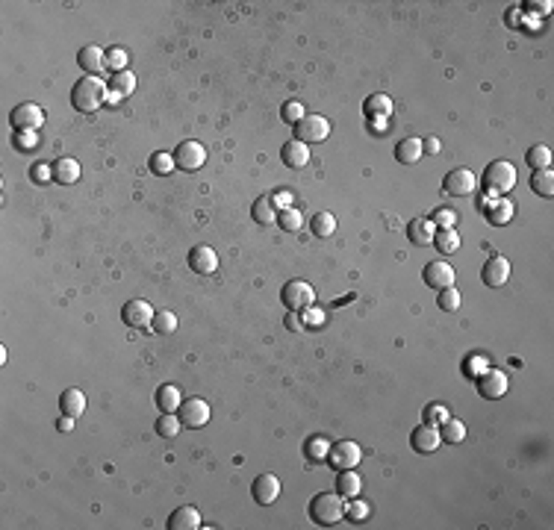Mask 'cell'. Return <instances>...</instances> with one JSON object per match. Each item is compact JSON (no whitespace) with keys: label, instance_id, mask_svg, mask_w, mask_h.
I'll list each match as a JSON object with an SVG mask.
<instances>
[{"label":"cell","instance_id":"6da1fadb","mask_svg":"<svg viewBox=\"0 0 554 530\" xmlns=\"http://www.w3.org/2000/svg\"><path fill=\"white\" fill-rule=\"evenodd\" d=\"M106 92L109 85L101 80V77H80L74 83V89H71V106H74L77 112H97L104 104H106Z\"/></svg>","mask_w":554,"mask_h":530},{"label":"cell","instance_id":"7a4b0ae2","mask_svg":"<svg viewBox=\"0 0 554 530\" xmlns=\"http://www.w3.org/2000/svg\"><path fill=\"white\" fill-rule=\"evenodd\" d=\"M310 519L319 527H333L345 519V498L339 492H319L310 501Z\"/></svg>","mask_w":554,"mask_h":530},{"label":"cell","instance_id":"3957f363","mask_svg":"<svg viewBox=\"0 0 554 530\" xmlns=\"http://www.w3.org/2000/svg\"><path fill=\"white\" fill-rule=\"evenodd\" d=\"M480 186L487 189V195H495V197L513 192V186H516V168L510 165V162H504V160L490 162L487 171H484V177H480Z\"/></svg>","mask_w":554,"mask_h":530},{"label":"cell","instance_id":"277c9868","mask_svg":"<svg viewBox=\"0 0 554 530\" xmlns=\"http://www.w3.org/2000/svg\"><path fill=\"white\" fill-rule=\"evenodd\" d=\"M280 300H283V307H286L289 312H304V309H310L312 304H316V289H312L310 283H304V280H289L280 289Z\"/></svg>","mask_w":554,"mask_h":530},{"label":"cell","instance_id":"5b68a950","mask_svg":"<svg viewBox=\"0 0 554 530\" xmlns=\"http://www.w3.org/2000/svg\"><path fill=\"white\" fill-rule=\"evenodd\" d=\"M331 136V121L321 116H304L295 124V139L304 141V145H319Z\"/></svg>","mask_w":554,"mask_h":530},{"label":"cell","instance_id":"8992f818","mask_svg":"<svg viewBox=\"0 0 554 530\" xmlns=\"http://www.w3.org/2000/svg\"><path fill=\"white\" fill-rule=\"evenodd\" d=\"M9 121L15 127V133H39V127L45 124V109L39 104H18L12 109Z\"/></svg>","mask_w":554,"mask_h":530},{"label":"cell","instance_id":"52a82bcc","mask_svg":"<svg viewBox=\"0 0 554 530\" xmlns=\"http://www.w3.org/2000/svg\"><path fill=\"white\" fill-rule=\"evenodd\" d=\"M153 315H156V309L148 304V300H141V298L127 300V304L121 307V321H124L127 327H133V330H141V327H151Z\"/></svg>","mask_w":554,"mask_h":530},{"label":"cell","instance_id":"ba28073f","mask_svg":"<svg viewBox=\"0 0 554 530\" xmlns=\"http://www.w3.org/2000/svg\"><path fill=\"white\" fill-rule=\"evenodd\" d=\"M478 189V177L469 168H454L443 177V192L451 197H466Z\"/></svg>","mask_w":554,"mask_h":530},{"label":"cell","instance_id":"9c48e42d","mask_svg":"<svg viewBox=\"0 0 554 530\" xmlns=\"http://www.w3.org/2000/svg\"><path fill=\"white\" fill-rule=\"evenodd\" d=\"M172 156H174V165L177 168L198 171V168H204V162H207V148L201 145V141H180L177 151Z\"/></svg>","mask_w":554,"mask_h":530},{"label":"cell","instance_id":"30bf717a","mask_svg":"<svg viewBox=\"0 0 554 530\" xmlns=\"http://www.w3.org/2000/svg\"><path fill=\"white\" fill-rule=\"evenodd\" d=\"M360 445L357 442H351V439H339L336 445H331V451H328V463L336 468V471H345V468H354L360 463Z\"/></svg>","mask_w":554,"mask_h":530},{"label":"cell","instance_id":"8fae6325","mask_svg":"<svg viewBox=\"0 0 554 530\" xmlns=\"http://www.w3.org/2000/svg\"><path fill=\"white\" fill-rule=\"evenodd\" d=\"M422 280H424V286H428V289L443 292V289H451L454 280H457V274H454V268H451L448 263L436 260V263H428V265H424Z\"/></svg>","mask_w":554,"mask_h":530},{"label":"cell","instance_id":"7c38bea8","mask_svg":"<svg viewBox=\"0 0 554 530\" xmlns=\"http://www.w3.org/2000/svg\"><path fill=\"white\" fill-rule=\"evenodd\" d=\"M439 445H443V436H439V427L422 421L413 433H410V448L416 454H434Z\"/></svg>","mask_w":554,"mask_h":530},{"label":"cell","instance_id":"4fadbf2b","mask_svg":"<svg viewBox=\"0 0 554 530\" xmlns=\"http://www.w3.org/2000/svg\"><path fill=\"white\" fill-rule=\"evenodd\" d=\"M475 380H478L480 398H487V400H495V398H501V395L507 392V375H504V371H499V368L480 371Z\"/></svg>","mask_w":554,"mask_h":530},{"label":"cell","instance_id":"5bb4252c","mask_svg":"<svg viewBox=\"0 0 554 530\" xmlns=\"http://www.w3.org/2000/svg\"><path fill=\"white\" fill-rule=\"evenodd\" d=\"M177 415H180L183 427H204L209 421V404L204 398H189L180 404Z\"/></svg>","mask_w":554,"mask_h":530},{"label":"cell","instance_id":"9a60e30c","mask_svg":"<svg viewBox=\"0 0 554 530\" xmlns=\"http://www.w3.org/2000/svg\"><path fill=\"white\" fill-rule=\"evenodd\" d=\"M186 263H189V268L195 271V274H212V271L219 268V253L212 251L209 245H195L192 251H189V256H186Z\"/></svg>","mask_w":554,"mask_h":530},{"label":"cell","instance_id":"2e32d148","mask_svg":"<svg viewBox=\"0 0 554 530\" xmlns=\"http://www.w3.org/2000/svg\"><path fill=\"white\" fill-rule=\"evenodd\" d=\"M507 280H510V263L504 256H492V260H487V265L480 268V283L490 286V289H499Z\"/></svg>","mask_w":554,"mask_h":530},{"label":"cell","instance_id":"e0dca14e","mask_svg":"<svg viewBox=\"0 0 554 530\" xmlns=\"http://www.w3.org/2000/svg\"><path fill=\"white\" fill-rule=\"evenodd\" d=\"M251 495H254V501H257V504H263V507L275 504L277 495H280V480H277L275 475H260L257 480H254V486H251Z\"/></svg>","mask_w":554,"mask_h":530},{"label":"cell","instance_id":"ac0fdd59","mask_svg":"<svg viewBox=\"0 0 554 530\" xmlns=\"http://www.w3.org/2000/svg\"><path fill=\"white\" fill-rule=\"evenodd\" d=\"M280 160H283V165H286V168H292V171H301V168L310 162V148L304 145V141L289 139L286 145L280 148Z\"/></svg>","mask_w":554,"mask_h":530},{"label":"cell","instance_id":"d6986e66","mask_svg":"<svg viewBox=\"0 0 554 530\" xmlns=\"http://www.w3.org/2000/svg\"><path fill=\"white\" fill-rule=\"evenodd\" d=\"M77 65L86 71L89 77H95V74H101V71L106 68V50H101L97 45H86L80 53H77Z\"/></svg>","mask_w":554,"mask_h":530},{"label":"cell","instance_id":"ffe728a7","mask_svg":"<svg viewBox=\"0 0 554 530\" xmlns=\"http://www.w3.org/2000/svg\"><path fill=\"white\" fill-rule=\"evenodd\" d=\"M434 233H436V227H434L431 218H413L407 224V239L413 242V245H419V248L434 245Z\"/></svg>","mask_w":554,"mask_h":530},{"label":"cell","instance_id":"44dd1931","mask_svg":"<svg viewBox=\"0 0 554 530\" xmlns=\"http://www.w3.org/2000/svg\"><path fill=\"white\" fill-rule=\"evenodd\" d=\"M201 527V512L195 507H177L172 515H168V530H198Z\"/></svg>","mask_w":554,"mask_h":530},{"label":"cell","instance_id":"7402d4cb","mask_svg":"<svg viewBox=\"0 0 554 530\" xmlns=\"http://www.w3.org/2000/svg\"><path fill=\"white\" fill-rule=\"evenodd\" d=\"M360 489H363V480H360V475H357V471H354V468L339 471V477H336V492L342 495L345 501L357 498V495H360Z\"/></svg>","mask_w":554,"mask_h":530},{"label":"cell","instance_id":"603a6c76","mask_svg":"<svg viewBox=\"0 0 554 530\" xmlns=\"http://www.w3.org/2000/svg\"><path fill=\"white\" fill-rule=\"evenodd\" d=\"M487 218L495 224V227H501V224H507L510 218H513V204H510L507 197H492V200H487Z\"/></svg>","mask_w":554,"mask_h":530},{"label":"cell","instance_id":"cb8c5ba5","mask_svg":"<svg viewBox=\"0 0 554 530\" xmlns=\"http://www.w3.org/2000/svg\"><path fill=\"white\" fill-rule=\"evenodd\" d=\"M53 180L62 183V186H71L80 180V162L71 160V156H62V160L53 162Z\"/></svg>","mask_w":554,"mask_h":530},{"label":"cell","instance_id":"d4e9b609","mask_svg":"<svg viewBox=\"0 0 554 530\" xmlns=\"http://www.w3.org/2000/svg\"><path fill=\"white\" fill-rule=\"evenodd\" d=\"M183 404V395L174 383H165L156 389V407H160V412H177Z\"/></svg>","mask_w":554,"mask_h":530},{"label":"cell","instance_id":"484cf974","mask_svg":"<svg viewBox=\"0 0 554 530\" xmlns=\"http://www.w3.org/2000/svg\"><path fill=\"white\" fill-rule=\"evenodd\" d=\"M422 141L419 139H401L399 145H395V160L401 165H416L422 160Z\"/></svg>","mask_w":554,"mask_h":530},{"label":"cell","instance_id":"4316f807","mask_svg":"<svg viewBox=\"0 0 554 530\" xmlns=\"http://www.w3.org/2000/svg\"><path fill=\"white\" fill-rule=\"evenodd\" d=\"M251 216H254V221H257V224H277V207H275V200L268 197V195L257 197V200H254V207H251Z\"/></svg>","mask_w":554,"mask_h":530},{"label":"cell","instance_id":"83f0119b","mask_svg":"<svg viewBox=\"0 0 554 530\" xmlns=\"http://www.w3.org/2000/svg\"><path fill=\"white\" fill-rule=\"evenodd\" d=\"M60 407H62V415L77 419V415H83V410H86V395H83L80 389H65L60 395Z\"/></svg>","mask_w":554,"mask_h":530},{"label":"cell","instance_id":"f1b7e54d","mask_svg":"<svg viewBox=\"0 0 554 530\" xmlns=\"http://www.w3.org/2000/svg\"><path fill=\"white\" fill-rule=\"evenodd\" d=\"M434 248H436L439 253H454V251H460V236H457V230H454V227H436V233H434Z\"/></svg>","mask_w":554,"mask_h":530},{"label":"cell","instance_id":"f546056e","mask_svg":"<svg viewBox=\"0 0 554 530\" xmlns=\"http://www.w3.org/2000/svg\"><path fill=\"white\" fill-rule=\"evenodd\" d=\"M363 112H366V118H389L392 100L387 95H372V97H366Z\"/></svg>","mask_w":554,"mask_h":530},{"label":"cell","instance_id":"4dcf8cb0","mask_svg":"<svg viewBox=\"0 0 554 530\" xmlns=\"http://www.w3.org/2000/svg\"><path fill=\"white\" fill-rule=\"evenodd\" d=\"M310 230H312V236H316V239L333 236V233H336V218H333V212H316V216L310 218Z\"/></svg>","mask_w":554,"mask_h":530},{"label":"cell","instance_id":"1f68e13d","mask_svg":"<svg viewBox=\"0 0 554 530\" xmlns=\"http://www.w3.org/2000/svg\"><path fill=\"white\" fill-rule=\"evenodd\" d=\"M439 436H443V442H448V445H460V442L466 439V424L448 415V419L439 424Z\"/></svg>","mask_w":554,"mask_h":530},{"label":"cell","instance_id":"d6a6232c","mask_svg":"<svg viewBox=\"0 0 554 530\" xmlns=\"http://www.w3.org/2000/svg\"><path fill=\"white\" fill-rule=\"evenodd\" d=\"M151 330L156 336H172L177 330V315L172 309H160L153 315V321H151Z\"/></svg>","mask_w":554,"mask_h":530},{"label":"cell","instance_id":"836d02e7","mask_svg":"<svg viewBox=\"0 0 554 530\" xmlns=\"http://www.w3.org/2000/svg\"><path fill=\"white\" fill-rule=\"evenodd\" d=\"M180 431H183V421H180L177 412H162L160 419H156V433H160V436L174 439Z\"/></svg>","mask_w":554,"mask_h":530},{"label":"cell","instance_id":"e575fe53","mask_svg":"<svg viewBox=\"0 0 554 530\" xmlns=\"http://www.w3.org/2000/svg\"><path fill=\"white\" fill-rule=\"evenodd\" d=\"M525 162H528L534 171H546L551 165V148H546V145L528 148V153H525Z\"/></svg>","mask_w":554,"mask_h":530},{"label":"cell","instance_id":"d590c367","mask_svg":"<svg viewBox=\"0 0 554 530\" xmlns=\"http://www.w3.org/2000/svg\"><path fill=\"white\" fill-rule=\"evenodd\" d=\"M531 189H534L539 197H551V195H554V174H551L548 168H546V171H534Z\"/></svg>","mask_w":554,"mask_h":530},{"label":"cell","instance_id":"8d00e7d4","mask_svg":"<svg viewBox=\"0 0 554 530\" xmlns=\"http://www.w3.org/2000/svg\"><path fill=\"white\" fill-rule=\"evenodd\" d=\"M277 227H283L286 233H298L304 227V218H301V212H298L295 207H289V209H280L277 212Z\"/></svg>","mask_w":554,"mask_h":530},{"label":"cell","instance_id":"74e56055","mask_svg":"<svg viewBox=\"0 0 554 530\" xmlns=\"http://www.w3.org/2000/svg\"><path fill=\"white\" fill-rule=\"evenodd\" d=\"M136 89V77L130 74V71H118V74H112L109 77V92H116V95H130Z\"/></svg>","mask_w":554,"mask_h":530},{"label":"cell","instance_id":"f35d334b","mask_svg":"<svg viewBox=\"0 0 554 530\" xmlns=\"http://www.w3.org/2000/svg\"><path fill=\"white\" fill-rule=\"evenodd\" d=\"M460 292L457 289H454V286H451V289H443V292H436V307L439 309H443V312H457L460 309Z\"/></svg>","mask_w":554,"mask_h":530},{"label":"cell","instance_id":"ab89813d","mask_svg":"<svg viewBox=\"0 0 554 530\" xmlns=\"http://www.w3.org/2000/svg\"><path fill=\"white\" fill-rule=\"evenodd\" d=\"M151 171H153V174H172V171H174V156L162 153V151L151 153Z\"/></svg>","mask_w":554,"mask_h":530},{"label":"cell","instance_id":"60d3db41","mask_svg":"<svg viewBox=\"0 0 554 530\" xmlns=\"http://www.w3.org/2000/svg\"><path fill=\"white\" fill-rule=\"evenodd\" d=\"M328 451H331V445L321 436H312L307 442V456H310L312 463H324V460H328Z\"/></svg>","mask_w":554,"mask_h":530},{"label":"cell","instance_id":"b9f144b4","mask_svg":"<svg viewBox=\"0 0 554 530\" xmlns=\"http://www.w3.org/2000/svg\"><path fill=\"white\" fill-rule=\"evenodd\" d=\"M280 116H283V121L286 124H298L304 118V106H301V100H286V104H283V109H280Z\"/></svg>","mask_w":554,"mask_h":530},{"label":"cell","instance_id":"7bdbcfd3","mask_svg":"<svg viewBox=\"0 0 554 530\" xmlns=\"http://www.w3.org/2000/svg\"><path fill=\"white\" fill-rule=\"evenodd\" d=\"M106 68L112 71V74H118V71L127 68V50L124 48H112L106 50Z\"/></svg>","mask_w":554,"mask_h":530},{"label":"cell","instance_id":"ee69618b","mask_svg":"<svg viewBox=\"0 0 554 530\" xmlns=\"http://www.w3.org/2000/svg\"><path fill=\"white\" fill-rule=\"evenodd\" d=\"M448 419V407L445 404H428V407H424V421H428V424H443Z\"/></svg>","mask_w":554,"mask_h":530},{"label":"cell","instance_id":"f6af8a7d","mask_svg":"<svg viewBox=\"0 0 554 530\" xmlns=\"http://www.w3.org/2000/svg\"><path fill=\"white\" fill-rule=\"evenodd\" d=\"M431 221H434V227H454V224H457V212L439 207V209H434Z\"/></svg>","mask_w":554,"mask_h":530},{"label":"cell","instance_id":"bcb514c9","mask_svg":"<svg viewBox=\"0 0 554 530\" xmlns=\"http://www.w3.org/2000/svg\"><path fill=\"white\" fill-rule=\"evenodd\" d=\"M345 515H348V519H354V522H360V519H366V515H368V504H366V501H345Z\"/></svg>","mask_w":554,"mask_h":530},{"label":"cell","instance_id":"7dc6e473","mask_svg":"<svg viewBox=\"0 0 554 530\" xmlns=\"http://www.w3.org/2000/svg\"><path fill=\"white\" fill-rule=\"evenodd\" d=\"M490 368V363H487V356H472V360H469L466 365H463V371L469 377H478L480 371H487Z\"/></svg>","mask_w":554,"mask_h":530},{"label":"cell","instance_id":"c3c4849f","mask_svg":"<svg viewBox=\"0 0 554 530\" xmlns=\"http://www.w3.org/2000/svg\"><path fill=\"white\" fill-rule=\"evenodd\" d=\"M283 327H286V330H292V333H301L304 327H307V321H304L301 312H286V319H283Z\"/></svg>","mask_w":554,"mask_h":530},{"label":"cell","instance_id":"681fc988","mask_svg":"<svg viewBox=\"0 0 554 530\" xmlns=\"http://www.w3.org/2000/svg\"><path fill=\"white\" fill-rule=\"evenodd\" d=\"M12 141H15L18 151H33L36 141H39V136H36V133H15V139H12Z\"/></svg>","mask_w":554,"mask_h":530},{"label":"cell","instance_id":"f907efd6","mask_svg":"<svg viewBox=\"0 0 554 530\" xmlns=\"http://www.w3.org/2000/svg\"><path fill=\"white\" fill-rule=\"evenodd\" d=\"M53 177V165H45V162H36L33 165V180L36 183H48Z\"/></svg>","mask_w":554,"mask_h":530},{"label":"cell","instance_id":"816d5d0a","mask_svg":"<svg viewBox=\"0 0 554 530\" xmlns=\"http://www.w3.org/2000/svg\"><path fill=\"white\" fill-rule=\"evenodd\" d=\"M275 207H277V212L280 209H289L292 207V192H286V189H280V192H275Z\"/></svg>","mask_w":554,"mask_h":530},{"label":"cell","instance_id":"f5cc1de1","mask_svg":"<svg viewBox=\"0 0 554 530\" xmlns=\"http://www.w3.org/2000/svg\"><path fill=\"white\" fill-rule=\"evenodd\" d=\"M528 12H551V0H543V4H525Z\"/></svg>","mask_w":554,"mask_h":530},{"label":"cell","instance_id":"db71d44e","mask_svg":"<svg viewBox=\"0 0 554 530\" xmlns=\"http://www.w3.org/2000/svg\"><path fill=\"white\" fill-rule=\"evenodd\" d=\"M422 151L424 153H439V139H424L422 141Z\"/></svg>","mask_w":554,"mask_h":530},{"label":"cell","instance_id":"11a10c76","mask_svg":"<svg viewBox=\"0 0 554 530\" xmlns=\"http://www.w3.org/2000/svg\"><path fill=\"white\" fill-rule=\"evenodd\" d=\"M56 427H60L62 433H68V431H74V419H71V415H62L60 421H56Z\"/></svg>","mask_w":554,"mask_h":530},{"label":"cell","instance_id":"9f6ffc18","mask_svg":"<svg viewBox=\"0 0 554 530\" xmlns=\"http://www.w3.org/2000/svg\"><path fill=\"white\" fill-rule=\"evenodd\" d=\"M106 104H109V106L121 104V95H116V92H106Z\"/></svg>","mask_w":554,"mask_h":530}]
</instances>
